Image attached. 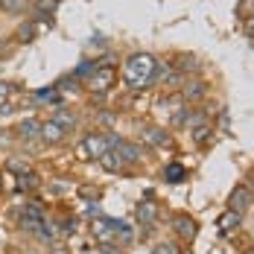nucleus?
Returning a JSON list of instances; mask_svg holds the SVG:
<instances>
[{"mask_svg": "<svg viewBox=\"0 0 254 254\" xmlns=\"http://www.w3.org/2000/svg\"><path fill=\"white\" fill-rule=\"evenodd\" d=\"M114 82H117V67H97V70L91 73V79H88V91L105 94V91L114 88Z\"/></svg>", "mask_w": 254, "mask_h": 254, "instance_id": "20e7f679", "label": "nucleus"}, {"mask_svg": "<svg viewBox=\"0 0 254 254\" xmlns=\"http://www.w3.org/2000/svg\"><path fill=\"white\" fill-rule=\"evenodd\" d=\"M0 184H3V181H0Z\"/></svg>", "mask_w": 254, "mask_h": 254, "instance_id": "2f4dec72", "label": "nucleus"}, {"mask_svg": "<svg viewBox=\"0 0 254 254\" xmlns=\"http://www.w3.org/2000/svg\"><path fill=\"white\" fill-rule=\"evenodd\" d=\"M67 137V131L62 126H56L53 120H41V140L44 143H62Z\"/></svg>", "mask_w": 254, "mask_h": 254, "instance_id": "9d476101", "label": "nucleus"}, {"mask_svg": "<svg viewBox=\"0 0 254 254\" xmlns=\"http://www.w3.org/2000/svg\"><path fill=\"white\" fill-rule=\"evenodd\" d=\"M207 134H210V128H207V126L196 128V140H199V143H202V140H207Z\"/></svg>", "mask_w": 254, "mask_h": 254, "instance_id": "bb28decb", "label": "nucleus"}, {"mask_svg": "<svg viewBox=\"0 0 254 254\" xmlns=\"http://www.w3.org/2000/svg\"><path fill=\"white\" fill-rule=\"evenodd\" d=\"M41 181H38V176L35 173H26V176H18V181H15V187L18 190H32V187H38Z\"/></svg>", "mask_w": 254, "mask_h": 254, "instance_id": "aec40b11", "label": "nucleus"}, {"mask_svg": "<svg viewBox=\"0 0 254 254\" xmlns=\"http://www.w3.org/2000/svg\"><path fill=\"white\" fill-rule=\"evenodd\" d=\"M114 137H117V134H88V137L79 143L76 155H79V158H85V161H91V158H97V161H100L102 155L114 146Z\"/></svg>", "mask_w": 254, "mask_h": 254, "instance_id": "f03ea898", "label": "nucleus"}, {"mask_svg": "<svg viewBox=\"0 0 254 254\" xmlns=\"http://www.w3.org/2000/svg\"><path fill=\"white\" fill-rule=\"evenodd\" d=\"M0 3H3V0H0Z\"/></svg>", "mask_w": 254, "mask_h": 254, "instance_id": "473e14b6", "label": "nucleus"}, {"mask_svg": "<svg viewBox=\"0 0 254 254\" xmlns=\"http://www.w3.org/2000/svg\"><path fill=\"white\" fill-rule=\"evenodd\" d=\"M134 216H137V222H143V225H152L155 216H158V207H155V204H137Z\"/></svg>", "mask_w": 254, "mask_h": 254, "instance_id": "f3484780", "label": "nucleus"}, {"mask_svg": "<svg viewBox=\"0 0 254 254\" xmlns=\"http://www.w3.org/2000/svg\"><path fill=\"white\" fill-rule=\"evenodd\" d=\"M114 240H120V243H131L134 234H131V228H128L126 222H114Z\"/></svg>", "mask_w": 254, "mask_h": 254, "instance_id": "412c9836", "label": "nucleus"}, {"mask_svg": "<svg viewBox=\"0 0 254 254\" xmlns=\"http://www.w3.org/2000/svg\"><path fill=\"white\" fill-rule=\"evenodd\" d=\"M164 178H167L170 184H178V181L184 178V167H181V164H170V167L164 170Z\"/></svg>", "mask_w": 254, "mask_h": 254, "instance_id": "4be33fe9", "label": "nucleus"}, {"mask_svg": "<svg viewBox=\"0 0 254 254\" xmlns=\"http://www.w3.org/2000/svg\"><path fill=\"white\" fill-rule=\"evenodd\" d=\"M6 167H9L12 173H18V176H26V173H32V170H29V164H24V161H18V158H12V161H9Z\"/></svg>", "mask_w": 254, "mask_h": 254, "instance_id": "393cba45", "label": "nucleus"}, {"mask_svg": "<svg viewBox=\"0 0 254 254\" xmlns=\"http://www.w3.org/2000/svg\"><path fill=\"white\" fill-rule=\"evenodd\" d=\"M18 137L21 140H38L41 137V120L38 117H26L18 123Z\"/></svg>", "mask_w": 254, "mask_h": 254, "instance_id": "1a4fd4ad", "label": "nucleus"}, {"mask_svg": "<svg viewBox=\"0 0 254 254\" xmlns=\"http://www.w3.org/2000/svg\"><path fill=\"white\" fill-rule=\"evenodd\" d=\"M91 234H94L100 243H111V240H114V219L97 216V219L91 222Z\"/></svg>", "mask_w": 254, "mask_h": 254, "instance_id": "0eeeda50", "label": "nucleus"}, {"mask_svg": "<svg viewBox=\"0 0 254 254\" xmlns=\"http://www.w3.org/2000/svg\"><path fill=\"white\" fill-rule=\"evenodd\" d=\"M0 9H3L6 15H24L26 9H29V3H26V0H3Z\"/></svg>", "mask_w": 254, "mask_h": 254, "instance_id": "a211bd4d", "label": "nucleus"}, {"mask_svg": "<svg viewBox=\"0 0 254 254\" xmlns=\"http://www.w3.org/2000/svg\"><path fill=\"white\" fill-rule=\"evenodd\" d=\"M100 161H102V167H105L108 173H123V170H126V161L114 152V149H108V152L102 155Z\"/></svg>", "mask_w": 254, "mask_h": 254, "instance_id": "4468645a", "label": "nucleus"}, {"mask_svg": "<svg viewBox=\"0 0 254 254\" xmlns=\"http://www.w3.org/2000/svg\"><path fill=\"white\" fill-rule=\"evenodd\" d=\"M140 134H143V140L152 143V146H170V134H167L164 128H158V126H146Z\"/></svg>", "mask_w": 254, "mask_h": 254, "instance_id": "ddd939ff", "label": "nucleus"}, {"mask_svg": "<svg viewBox=\"0 0 254 254\" xmlns=\"http://www.w3.org/2000/svg\"><path fill=\"white\" fill-rule=\"evenodd\" d=\"M152 254H178V246L176 243H158L152 249Z\"/></svg>", "mask_w": 254, "mask_h": 254, "instance_id": "a878e982", "label": "nucleus"}, {"mask_svg": "<svg viewBox=\"0 0 254 254\" xmlns=\"http://www.w3.org/2000/svg\"><path fill=\"white\" fill-rule=\"evenodd\" d=\"M53 254H67V249H64V246H62V249H59V246H53Z\"/></svg>", "mask_w": 254, "mask_h": 254, "instance_id": "c756f323", "label": "nucleus"}, {"mask_svg": "<svg viewBox=\"0 0 254 254\" xmlns=\"http://www.w3.org/2000/svg\"><path fill=\"white\" fill-rule=\"evenodd\" d=\"M100 123H102V126H114V114H108V111H102Z\"/></svg>", "mask_w": 254, "mask_h": 254, "instance_id": "cd10ccee", "label": "nucleus"}, {"mask_svg": "<svg viewBox=\"0 0 254 254\" xmlns=\"http://www.w3.org/2000/svg\"><path fill=\"white\" fill-rule=\"evenodd\" d=\"M161 73H164V67L158 64V59L149 56V53H134V56H128L126 62H123V82L131 91L149 88L152 82L161 79Z\"/></svg>", "mask_w": 254, "mask_h": 254, "instance_id": "f257e3e1", "label": "nucleus"}, {"mask_svg": "<svg viewBox=\"0 0 254 254\" xmlns=\"http://www.w3.org/2000/svg\"><path fill=\"white\" fill-rule=\"evenodd\" d=\"M50 120L56 123V126H62L64 131H73V128H76V117H73L70 111H56Z\"/></svg>", "mask_w": 254, "mask_h": 254, "instance_id": "dca6fc26", "label": "nucleus"}, {"mask_svg": "<svg viewBox=\"0 0 254 254\" xmlns=\"http://www.w3.org/2000/svg\"><path fill=\"white\" fill-rule=\"evenodd\" d=\"M173 228H176V234L181 240H187V243H190V240L196 237V231H199L196 228V219H190L187 213H178L176 219H173Z\"/></svg>", "mask_w": 254, "mask_h": 254, "instance_id": "6e6552de", "label": "nucleus"}, {"mask_svg": "<svg viewBox=\"0 0 254 254\" xmlns=\"http://www.w3.org/2000/svg\"><path fill=\"white\" fill-rule=\"evenodd\" d=\"M254 202V196H252V190L246 187V184H237L234 190H231V196H228V210H234V213H246L249 207H252Z\"/></svg>", "mask_w": 254, "mask_h": 254, "instance_id": "39448f33", "label": "nucleus"}, {"mask_svg": "<svg viewBox=\"0 0 254 254\" xmlns=\"http://www.w3.org/2000/svg\"><path fill=\"white\" fill-rule=\"evenodd\" d=\"M204 91H207V85H204L202 79H190V82H184V88H181V100L196 102V100L204 97Z\"/></svg>", "mask_w": 254, "mask_h": 254, "instance_id": "9b49d317", "label": "nucleus"}, {"mask_svg": "<svg viewBox=\"0 0 254 254\" xmlns=\"http://www.w3.org/2000/svg\"><path fill=\"white\" fill-rule=\"evenodd\" d=\"M178 64H184V67H181L178 73H187V70H190V73H196V70H199V67H196L199 62H196L193 56H178Z\"/></svg>", "mask_w": 254, "mask_h": 254, "instance_id": "b1692460", "label": "nucleus"}, {"mask_svg": "<svg viewBox=\"0 0 254 254\" xmlns=\"http://www.w3.org/2000/svg\"><path fill=\"white\" fill-rule=\"evenodd\" d=\"M94 70H97V62H79V67L73 70V79H79V82L82 79H91Z\"/></svg>", "mask_w": 254, "mask_h": 254, "instance_id": "6ab92c4d", "label": "nucleus"}, {"mask_svg": "<svg viewBox=\"0 0 254 254\" xmlns=\"http://www.w3.org/2000/svg\"><path fill=\"white\" fill-rule=\"evenodd\" d=\"M246 35L254 41V18H249V21H246Z\"/></svg>", "mask_w": 254, "mask_h": 254, "instance_id": "c85d7f7f", "label": "nucleus"}, {"mask_svg": "<svg viewBox=\"0 0 254 254\" xmlns=\"http://www.w3.org/2000/svg\"><path fill=\"white\" fill-rule=\"evenodd\" d=\"M15 219H18V225H21L24 231L35 234L38 225L47 219V213H44V207H41V204H24V207L18 210V216H15Z\"/></svg>", "mask_w": 254, "mask_h": 254, "instance_id": "7ed1b4c3", "label": "nucleus"}, {"mask_svg": "<svg viewBox=\"0 0 254 254\" xmlns=\"http://www.w3.org/2000/svg\"><path fill=\"white\" fill-rule=\"evenodd\" d=\"M15 38H18L21 44H32V41L38 38V21H21L18 29H15Z\"/></svg>", "mask_w": 254, "mask_h": 254, "instance_id": "f8f14e48", "label": "nucleus"}, {"mask_svg": "<svg viewBox=\"0 0 254 254\" xmlns=\"http://www.w3.org/2000/svg\"><path fill=\"white\" fill-rule=\"evenodd\" d=\"M29 6H41V3H47V0H26Z\"/></svg>", "mask_w": 254, "mask_h": 254, "instance_id": "7c9ffc66", "label": "nucleus"}, {"mask_svg": "<svg viewBox=\"0 0 254 254\" xmlns=\"http://www.w3.org/2000/svg\"><path fill=\"white\" fill-rule=\"evenodd\" d=\"M111 149L120 155L126 164H137V161H140V155H143L137 143H128V140H123V137H114V146H111Z\"/></svg>", "mask_w": 254, "mask_h": 254, "instance_id": "423d86ee", "label": "nucleus"}, {"mask_svg": "<svg viewBox=\"0 0 254 254\" xmlns=\"http://www.w3.org/2000/svg\"><path fill=\"white\" fill-rule=\"evenodd\" d=\"M252 254H254V252H252Z\"/></svg>", "mask_w": 254, "mask_h": 254, "instance_id": "72a5a7b5", "label": "nucleus"}, {"mask_svg": "<svg viewBox=\"0 0 254 254\" xmlns=\"http://www.w3.org/2000/svg\"><path fill=\"white\" fill-rule=\"evenodd\" d=\"M12 94H18L15 82H0V105H6V102L12 100Z\"/></svg>", "mask_w": 254, "mask_h": 254, "instance_id": "5701e85b", "label": "nucleus"}, {"mask_svg": "<svg viewBox=\"0 0 254 254\" xmlns=\"http://www.w3.org/2000/svg\"><path fill=\"white\" fill-rule=\"evenodd\" d=\"M240 222H243V216H240V213H234V210H225V213L219 216V231H222V234H231V231L240 228Z\"/></svg>", "mask_w": 254, "mask_h": 254, "instance_id": "2eb2a0df", "label": "nucleus"}]
</instances>
